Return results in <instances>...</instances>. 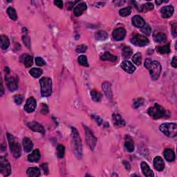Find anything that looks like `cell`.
<instances>
[{"label": "cell", "instance_id": "cell-11", "mask_svg": "<svg viewBox=\"0 0 177 177\" xmlns=\"http://www.w3.org/2000/svg\"><path fill=\"white\" fill-rule=\"evenodd\" d=\"M28 126L31 130L33 131V132L41 133V134H45V130L44 128V127L41 124L38 123V122L35 121L30 122L28 123Z\"/></svg>", "mask_w": 177, "mask_h": 177}, {"label": "cell", "instance_id": "cell-36", "mask_svg": "<svg viewBox=\"0 0 177 177\" xmlns=\"http://www.w3.org/2000/svg\"><path fill=\"white\" fill-rule=\"evenodd\" d=\"M24 63L26 67L28 68L33 66V58L31 55H25V58L24 59Z\"/></svg>", "mask_w": 177, "mask_h": 177}, {"label": "cell", "instance_id": "cell-10", "mask_svg": "<svg viewBox=\"0 0 177 177\" xmlns=\"http://www.w3.org/2000/svg\"><path fill=\"white\" fill-rule=\"evenodd\" d=\"M36 101H35L34 98L31 97L27 100L26 105L24 106V109L28 113H32L36 109Z\"/></svg>", "mask_w": 177, "mask_h": 177}, {"label": "cell", "instance_id": "cell-6", "mask_svg": "<svg viewBox=\"0 0 177 177\" xmlns=\"http://www.w3.org/2000/svg\"><path fill=\"white\" fill-rule=\"evenodd\" d=\"M148 114L154 119H159L165 115L166 111L162 106L159 104H155L153 107H150L148 109Z\"/></svg>", "mask_w": 177, "mask_h": 177}, {"label": "cell", "instance_id": "cell-49", "mask_svg": "<svg viewBox=\"0 0 177 177\" xmlns=\"http://www.w3.org/2000/svg\"><path fill=\"white\" fill-rule=\"evenodd\" d=\"M176 27L177 26L176 23H174V24L172 25V33L174 37H176Z\"/></svg>", "mask_w": 177, "mask_h": 177}, {"label": "cell", "instance_id": "cell-3", "mask_svg": "<svg viewBox=\"0 0 177 177\" xmlns=\"http://www.w3.org/2000/svg\"><path fill=\"white\" fill-rule=\"evenodd\" d=\"M7 138L8 143H9L10 152L13 154V157L15 159H17L21 155V147L17 140L15 137L10 134H7Z\"/></svg>", "mask_w": 177, "mask_h": 177}, {"label": "cell", "instance_id": "cell-42", "mask_svg": "<svg viewBox=\"0 0 177 177\" xmlns=\"http://www.w3.org/2000/svg\"><path fill=\"white\" fill-rule=\"evenodd\" d=\"M14 101L15 103L17 105H20L21 104L23 103L24 101V96L22 95H16L14 97Z\"/></svg>", "mask_w": 177, "mask_h": 177}, {"label": "cell", "instance_id": "cell-17", "mask_svg": "<svg viewBox=\"0 0 177 177\" xmlns=\"http://www.w3.org/2000/svg\"><path fill=\"white\" fill-rule=\"evenodd\" d=\"M141 170H142V172L143 174L145 176L147 177H154V174L152 172V170L150 169L149 166L147 165V163L145 162H142L141 164Z\"/></svg>", "mask_w": 177, "mask_h": 177}, {"label": "cell", "instance_id": "cell-33", "mask_svg": "<svg viewBox=\"0 0 177 177\" xmlns=\"http://www.w3.org/2000/svg\"><path fill=\"white\" fill-rule=\"evenodd\" d=\"M91 96L93 101L100 102L102 99V94L96 90H92L91 91Z\"/></svg>", "mask_w": 177, "mask_h": 177}, {"label": "cell", "instance_id": "cell-22", "mask_svg": "<svg viewBox=\"0 0 177 177\" xmlns=\"http://www.w3.org/2000/svg\"><path fill=\"white\" fill-rule=\"evenodd\" d=\"M39 159H40V152L39 149H35L28 157V161L30 163H36Z\"/></svg>", "mask_w": 177, "mask_h": 177}, {"label": "cell", "instance_id": "cell-37", "mask_svg": "<svg viewBox=\"0 0 177 177\" xmlns=\"http://www.w3.org/2000/svg\"><path fill=\"white\" fill-rule=\"evenodd\" d=\"M132 61L134 63H135L136 65L140 66L142 62V56H141V53H137L135 55H133Z\"/></svg>", "mask_w": 177, "mask_h": 177}, {"label": "cell", "instance_id": "cell-15", "mask_svg": "<svg viewBox=\"0 0 177 177\" xmlns=\"http://www.w3.org/2000/svg\"><path fill=\"white\" fill-rule=\"evenodd\" d=\"M174 7L172 6H164L161 8V15L163 18H169L174 13Z\"/></svg>", "mask_w": 177, "mask_h": 177}, {"label": "cell", "instance_id": "cell-41", "mask_svg": "<svg viewBox=\"0 0 177 177\" xmlns=\"http://www.w3.org/2000/svg\"><path fill=\"white\" fill-rule=\"evenodd\" d=\"M64 154H65V148L63 145H59L57 147V156L58 158L62 159L64 157Z\"/></svg>", "mask_w": 177, "mask_h": 177}, {"label": "cell", "instance_id": "cell-31", "mask_svg": "<svg viewBox=\"0 0 177 177\" xmlns=\"http://www.w3.org/2000/svg\"><path fill=\"white\" fill-rule=\"evenodd\" d=\"M10 45L9 39L6 35H2L1 36V47L3 50L7 49Z\"/></svg>", "mask_w": 177, "mask_h": 177}, {"label": "cell", "instance_id": "cell-25", "mask_svg": "<svg viewBox=\"0 0 177 177\" xmlns=\"http://www.w3.org/2000/svg\"><path fill=\"white\" fill-rule=\"evenodd\" d=\"M153 38L156 42L162 43L166 41V35L163 33H154V34L153 35Z\"/></svg>", "mask_w": 177, "mask_h": 177}, {"label": "cell", "instance_id": "cell-21", "mask_svg": "<svg viewBox=\"0 0 177 177\" xmlns=\"http://www.w3.org/2000/svg\"><path fill=\"white\" fill-rule=\"evenodd\" d=\"M102 88L104 93H105L106 96L109 99H111L112 98V90H111V85L110 84L109 82H105L102 84Z\"/></svg>", "mask_w": 177, "mask_h": 177}, {"label": "cell", "instance_id": "cell-18", "mask_svg": "<svg viewBox=\"0 0 177 177\" xmlns=\"http://www.w3.org/2000/svg\"><path fill=\"white\" fill-rule=\"evenodd\" d=\"M154 166L155 169L158 170V171H163L164 168H165V163H164V161L161 157H157L154 158Z\"/></svg>", "mask_w": 177, "mask_h": 177}, {"label": "cell", "instance_id": "cell-28", "mask_svg": "<svg viewBox=\"0 0 177 177\" xmlns=\"http://www.w3.org/2000/svg\"><path fill=\"white\" fill-rule=\"evenodd\" d=\"M125 147L127 149V150L130 152H132L134 150V141L131 138H126L125 143Z\"/></svg>", "mask_w": 177, "mask_h": 177}, {"label": "cell", "instance_id": "cell-54", "mask_svg": "<svg viewBox=\"0 0 177 177\" xmlns=\"http://www.w3.org/2000/svg\"><path fill=\"white\" fill-rule=\"evenodd\" d=\"M1 95H2L4 94V87H3V84H2V82H1Z\"/></svg>", "mask_w": 177, "mask_h": 177}, {"label": "cell", "instance_id": "cell-14", "mask_svg": "<svg viewBox=\"0 0 177 177\" xmlns=\"http://www.w3.org/2000/svg\"><path fill=\"white\" fill-rule=\"evenodd\" d=\"M121 68L128 74H133L136 71V67L133 65L132 62L126 60L121 63Z\"/></svg>", "mask_w": 177, "mask_h": 177}, {"label": "cell", "instance_id": "cell-47", "mask_svg": "<svg viewBox=\"0 0 177 177\" xmlns=\"http://www.w3.org/2000/svg\"><path fill=\"white\" fill-rule=\"evenodd\" d=\"M40 111L42 114H47L49 112V108H48L47 105L46 104H42Z\"/></svg>", "mask_w": 177, "mask_h": 177}, {"label": "cell", "instance_id": "cell-48", "mask_svg": "<svg viewBox=\"0 0 177 177\" xmlns=\"http://www.w3.org/2000/svg\"><path fill=\"white\" fill-rule=\"evenodd\" d=\"M22 40L24 42V44L27 47H30V39H29V37L28 36H26V35H24V36L22 37Z\"/></svg>", "mask_w": 177, "mask_h": 177}, {"label": "cell", "instance_id": "cell-44", "mask_svg": "<svg viewBox=\"0 0 177 177\" xmlns=\"http://www.w3.org/2000/svg\"><path fill=\"white\" fill-rule=\"evenodd\" d=\"M141 31H142V33H144L146 35H149L151 33V28L150 26H149V25L147 24H145L144 27H143L142 28H141Z\"/></svg>", "mask_w": 177, "mask_h": 177}, {"label": "cell", "instance_id": "cell-24", "mask_svg": "<svg viewBox=\"0 0 177 177\" xmlns=\"http://www.w3.org/2000/svg\"><path fill=\"white\" fill-rule=\"evenodd\" d=\"M164 157H165V159L167 160L169 162H172L175 161V153L171 149H166L165 151H164Z\"/></svg>", "mask_w": 177, "mask_h": 177}, {"label": "cell", "instance_id": "cell-30", "mask_svg": "<svg viewBox=\"0 0 177 177\" xmlns=\"http://www.w3.org/2000/svg\"><path fill=\"white\" fill-rule=\"evenodd\" d=\"M95 37L97 40H106L108 38V34L105 31H99L95 33Z\"/></svg>", "mask_w": 177, "mask_h": 177}, {"label": "cell", "instance_id": "cell-52", "mask_svg": "<svg viewBox=\"0 0 177 177\" xmlns=\"http://www.w3.org/2000/svg\"><path fill=\"white\" fill-rule=\"evenodd\" d=\"M42 169L44 171L46 172V174H48V172H49V169H48V166H47V164L45 163V164H43V165H42Z\"/></svg>", "mask_w": 177, "mask_h": 177}, {"label": "cell", "instance_id": "cell-12", "mask_svg": "<svg viewBox=\"0 0 177 177\" xmlns=\"http://www.w3.org/2000/svg\"><path fill=\"white\" fill-rule=\"evenodd\" d=\"M113 38L116 41L122 40L126 35V31L123 28H118L114 31Z\"/></svg>", "mask_w": 177, "mask_h": 177}, {"label": "cell", "instance_id": "cell-38", "mask_svg": "<svg viewBox=\"0 0 177 177\" xmlns=\"http://www.w3.org/2000/svg\"><path fill=\"white\" fill-rule=\"evenodd\" d=\"M7 12L10 19H12V20H15V21L17 20V15L16 10H15L12 7L8 8L7 9Z\"/></svg>", "mask_w": 177, "mask_h": 177}, {"label": "cell", "instance_id": "cell-8", "mask_svg": "<svg viewBox=\"0 0 177 177\" xmlns=\"http://www.w3.org/2000/svg\"><path fill=\"white\" fill-rule=\"evenodd\" d=\"M0 172L4 176H9L11 173V167L5 157L0 158Z\"/></svg>", "mask_w": 177, "mask_h": 177}, {"label": "cell", "instance_id": "cell-45", "mask_svg": "<svg viewBox=\"0 0 177 177\" xmlns=\"http://www.w3.org/2000/svg\"><path fill=\"white\" fill-rule=\"evenodd\" d=\"M87 50V47L85 44H80L76 48V51L78 53H84Z\"/></svg>", "mask_w": 177, "mask_h": 177}, {"label": "cell", "instance_id": "cell-23", "mask_svg": "<svg viewBox=\"0 0 177 177\" xmlns=\"http://www.w3.org/2000/svg\"><path fill=\"white\" fill-rule=\"evenodd\" d=\"M23 147H24L25 152H30L32 150L33 147V143L31 141L30 138H26V137L24 138V140H23Z\"/></svg>", "mask_w": 177, "mask_h": 177}, {"label": "cell", "instance_id": "cell-43", "mask_svg": "<svg viewBox=\"0 0 177 177\" xmlns=\"http://www.w3.org/2000/svg\"><path fill=\"white\" fill-rule=\"evenodd\" d=\"M143 103H144V99L143 98L136 99L134 101L133 107H134V108H135V109H136V108H138L139 107H141V106H142L143 105Z\"/></svg>", "mask_w": 177, "mask_h": 177}, {"label": "cell", "instance_id": "cell-29", "mask_svg": "<svg viewBox=\"0 0 177 177\" xmlns=\"http://www.w3.org/2000/svg\"><path fill=\"white\" fill-rule=\"evenodd\" d=\"M27 174L31 177H37L40 175V171L37 168H30L27 170Z\"/></svg>", "mask_w": 177, "mask_h": 177}, {"label": "cell", "instance_id": "cell-16", "mask_svg": "<svg viewBox=\"0 0 177 177\" xmlns=\"http://www.w3.org/2000/svg\"><path fill=\"white\" fill-rule=\"evenodd\" d=\"M87 4L84 3V2H81V3L78 4V5H76V8H74V15L76 17L80 16L87 10Z\"/></svg>", "mask_w": 177, "mask_h": 177}, {"label": "cell", "instance_id": "cell-4", "mask_svg": "<svg viewBox=\"0 0 177 177\" xmlns=\"http://www.w3.org/2000/svg\"><path fill=\"white\" fill-rule=\"evenodd\" d=\"M160 130L168 137H175L177 134V125L174 122H166L160 125Z\"/></svg>", "mask_w": 177, "mask_h": 177}, {"label": "cell", "instance_id": "cell-13", "mask_svg": "<svg viewBox=\"0 0 177 177\" xmlns=\"http://www.w3.org/2000/svg\"><path fill=\"white\" fill-rule=\"evenodd\" d=\"M6 80L7 81L8 88L9 89V90L10 91H14L17 89L18 84L16 78H13V77H10V78L6 77Z\"/></svg>", "mask_w": 177, "mask_h": 177}, {"label": "cell", "instance_id": "cell-51", "mask_svg": "<svg viewBox=\"0 0 177 177\" xmlns=\"http://www.w3.org/2000/svg\"><path fill=\"white\" fill-rule=\"evenodd\" d=\"M176 61H177L176 57V56H174V57L173 58V59H172V62H171L172 66H173L174 68H176Z\"/></svg>", "mask_w": 177, "mask_h": 177}, {"label": "cell", "instance_id": "cell-1", "mask_svg": "<svg viewBox=\"0 0 177 177\" xmlns=\"http://www.w3.org/2000/svg\"><path fill=\"white\" fill-rule=\"evenodd\" d=\"M145 66L149 71L151 77L153 80H157L161 75L162 67L161 64L158 61H154L150 58H147L145 61Z\"/></svg>", "mask_w": 177, "mask_h": 177}, {"label": "cell", "instance_id": "cell-7", "mask_svg": "<svg viewBox=\"0 0 177 177\" xmlns=\"http://www.w3.org/2000/svg\"><path fill=\"white\" fill-rule=\"evenodd\" d=\"M131 42L136 47H145L149 44V39L144 35L134 33L131 39Z\"/></svg>", "mask_w": 177, "mask_h": 177}, {"label": "cell", "instance_id": "cell-40", "mask_svg": "<svg viewBox=\"0 0 177 177\" xmlns=\"http://www.w3.org/2000/svg\"><path fill=\"white\" fill-rule=\"evenodd\" d=\"M78 62L80 65L83 66H86V67H89V66L88 60H87V58L85 55H80V57L78 58Z\"/></svg>", "mask_w": 177, "mask_h": 177}, {"label": "cell", "instance_id": "cell-32", "mask_svg": "<svg viewBox=\"0 0 177 177\" xmlns=\"http://www.w3.org/2000/svg\"><path fill=\"white\" fill-rule=\"evenodd\" d=\"M29 73H30L31 76H33V78H38L42 76L43 71L39 68H33L29 71Z\"/></svg>", "mask_w": 177, "mask_h": 177}, {"label": "cell", "instance_id": "cell-35", "mask_svg": "<svg viewBox=\"0 0 177 177\" xmlns=\"http://www.w3.org/2000/svg\"><path fill=\"white\" fill-rule=\"evenodd\" d=\"M133 54V51L130 47H125L122 49V56L125 59H129Z\"/></svg>", "mask_w": 177, "mask_h": 177}, {"label": "cell", "instance_id": "cell-53", "mask_svg": "<svg viewBox=\"0 0 177 177\" xmlns=\"http://www.w3.org/2000/svg\"><path fill=\"white\" fill-rule=\"evenodd\" d=\"M123 163L125 164V168H126V169H127L128 170L130 169V164H129V163H128V162L124 161V162H123Z\"/></svg>", "mask_w": 177, "mask_h": 177}, {"label": "cell", "instance_id": "cell-2", "mask_svg": "<svg viewBox=\"0 0 177 177\" xmlns=\"http://www.w3.org/2000/svg\"><path fill=\"white\" fill-rule=\"evenodd\" d=\"M71 131L73 150H74L76 157L78 159H81L82 156V146L80 136L78 134V130L75 127H71Z\"/></svg>", "mask_w": 177, "mask_h": 177}, {"label": "cell", "instance_id": "cell-26", "mask_svg": "<svg viewBox=\"0 0 177 177\" xmlns=\"http://www.w3.org/2000/svg\"><path fill=\"white\" fill-rule=\"evenodd\" d=\"M101 59L103 61H111V62H116L118 60V58L116 56L112 55L109 52H106V53H103V55L101 56Z\"/></svg>", "mask_w": 177, "mask_h": 177}, {"label": "cell", "instance_id": "cell-50", "mask_svg": "<svg viewBox=\"0 0 177 177\" xmlns=\"http://www.w3.org/2000/svg\"><path fill=\"white\" fill-rule=\"evenodd\" d=\"M54 4H55L58 8H63V2H62V1H60V0H56V1H54Z\"/></svg>", "mask_w": 177, "mask_h": 177}, {"label": "cell", "instance_id": "cell-39", "mask_svg": "<svg viewBox=\"0 0 177 177\" xmlns=\"http://www.w3.org/2000/svg\"><path fill=\"white\" fill-rule=\"evenodd\" d=\"M131 12H132V9H131L130 6L126 8H123L119 10V15L122 17H127L130 15Z\"/></svg>", "mask_w": 177, "mask_h": 177}, {"label": "cell", "instance_id": "cell-46", "mask_svg": "<svg viewBox=\"0 0 177 177\" xmlns=\"http://www.w3.org/2000/svg\"><path fill=\"white\" fill-rule=\"evenodd\" d=\"M35 63H36L37 66H44L46 64L44 60L42 58H39V57H37L35 58Z\"/></svg>", "mask_w": 177, "mask_h": 177}, {"label": "cell", "instance_id": "cell-5", "mask_svg": "<svg viewBox=\"0 0 177 177\" xmlns=\"http://www.w3.org/2000/svg\"><path fill=\"white\" fill-rule=\"evenodd\" d=\"M41 86V94L43 97H48L52 93V80L50 78L44 77L39 80Z\"/></svg>", "mask_w": 177, "mask_h": 177}, {"label": "cell", "instance_id": "cell-34", "mask_svg": "<svg viewBox=\"0 0 177 177\" xmlns=\"http://www.w3.org/2000/svg\"><path fill=\"white\" fill-rule=\"evenodd\" d=\"M157 51L161 54L169 53L170 52V44H168L165 46H162V47H158L157 48Z\"/></svg>", "mask_w": 177, "mask_h": 177}, {"label": "cell", "instance_id": "cell-19", "mask_svg": "<svg viewBox=\"0 0 177 177\" xmlns=\"http://www.w3.org/2000/svg\"><path fill=\"white\" fill-rule=\"evenodd\" d=\"M112 119H113L114 125L116 127H124L125 125V120L122 119L121 116L119 115V114H113V116H112Z\"/></svg>", "mask_w": 177, "mask_h": 177}, {"label": "cell", "instance_id": "cell-55", "mask_svg": "<svg viewBox=\"0 0 177 177\" xmlns=\"http://www.w3.org/2000/svg\"><path fill=\"white\" fill-rule=\"evenodd\" d=\"M163 1H155V3L157 4V5H160V4L163 3Z\"/></svg>", "mask_w": 177, "mask_h": 177}, {"label": "cell", "instance_id": "cell-9", "mask_svg": "<svg viewBox=\"0 0 177 177\" xmlns=\"http://www.w3.org/2000/svg\"><path fill=\"white\" fill-rule=\"evenodd\" d=\"M84 130H85V137H86V141L87 145H89V147L92 149H94L97 143V138L93 135L92 132L90 130V129L84 126Z\"/></svg>", "mask_w": 177, "mask_h": 177}, {"label": "cell", "instance_id": "cell-20", "mask_svg": "<svg viewBox=\"0 0 177 177\" xmlns=\"http://www.w3.org/2000/svg\"><path fill=\"white\" fill-rule=\"evenodd\" d=\"M132 21L133 25L137 28H142L145 25V20L140 15H135L134 17H133Z\"/></svg>", "mask_w": 177, "mask_h": 177}, {"label": "cell", "instance_id": "cell-27", "mask_svg": "<svg viewBox=\"0 0 177 177\" xmlns=\"http://www.w3.org/2000/svg\"><path fill=\"white\" fill-rule=\"evenodd\" d=\"M154 8V6L153 4L150 3V2H147V3L141 6L138 9L139 10V11L141 12H146L147 11H149V10H153Z\"/></svg>", "mask_w": 177, "mask_h": 177}]
</instances>
